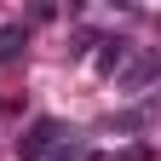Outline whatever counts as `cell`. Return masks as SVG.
<instances>
[{
  "instance_id": "6da1fadb",
  "label": "cell",
  "mask_w": 161,
  "mask_h": 161,
  "mask_svg": "<svg viewBox=\"0 0 161 161\" xmlns=\"http://www.w3.org/2000/svg\"><path fill=\"white\" fill-rule=\"evenodd\" d=\"M58 138H64V127H58V121H35V127L17 138V155H23V161H46V155L58 150Z\"/></svg>"
},
{
  "instance_id": "7a4b0ae2",
  "label": "cell",
  "mask_w": 161,
  "mask_h": 161,
  "mask_svg": "<svg viewBox=\"0 0 161 161\" xmlns=\"http://www.w3.org/2000/svg\"><path fill=\"white\" fill-rule=\"evenodd\" d=\"M98 46H104L98 52V75H115L121 64H127V40H98Z\"/></svg>"
},
{
  "instance_id": "3957f363",
  "label": "cell",
  "mask_w": 161,
  "mask_h": 161,
  "mask_svg": "<svg viewBox=\"0 0 161 161\" xmlns=\"http://www.w3.org/2000/svg\"><path fill=\"white\" fill-rule=\"evenodd\" d=\"M23 46H29V29H0V64H12Z\"/></svg>"
},
{
  "instance_id": "277c9868",
  "label": "cell",
  "mask_w": 161,
  "mask_h": 161,
  "mask_svg": "<svg viewBox=\"0 0 161 161\" xmlns=\"http://www.w3.org/2000/svg\"><path fill=\"white\" fill-rule=\"evenodd\" d=\"M121 80H127V86H150V80H155V58H144V64H132V69L121 75Z\"/></svg>"
},
{
  "instance_id": "5b68a950",
  "label": "cell",
  "mask_w": 161,
  "mask_h": 161,
  "mask_svg": "<svg viewBox=\"0 0 161 161\" xmlns=\"http://www.w3.org/2000/svg\"><path fill=\"white\" fill-rule=\"evenodd\" d=\"M46 161H98V155H92V150H86V144H69V150H52V155H46Z\"/></svg>"
},
{
  "instance_id": "8992f818",
  "label": "cell",
  "mask_w": 161,
  "mask_h": 161,
  "mask_svg": "<svg viewBox=\"0 0 161 161\" xmlns=\"http://www.w3.org/2000/svg\"><path fill=\"white\" fill-rule=\"evenodd\" d=\"M115 161H155V150H150V144H132V150H121Z\"/></svg>"
}]
</instances>
